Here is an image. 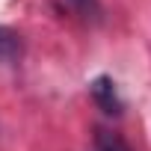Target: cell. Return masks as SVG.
<instances>
[{"label":"cell","mask_w":151,"mask_h":151,"mask_svg":"<svg viewBox=\"0 0 151 151\" xmlns=\"http://www.w3.org/2000/svg\"><path fill=\"white\" fill-rule=\"evenodd\" d=\"M89 95H92V101L98 104L101 113H107V116H122L124 101H122L119 86H116V80L110 77V74H98V77L89 83Z\"/></svg>","instance_id":"1"},{"label":"cell","mask_w":151,"mask_h":151,"mask_svg":"<svg viewBox=\"0 0 151 151\" xmlns=\"http://www.w3.org/2000/svg\"><path fill=\"white\" fill-rule=\"evenodd\" d=\"M24 50V42H21V33H15L12 27H3L0 24V59L3 62H12L18 59Z\"/></svg>","instance_id":"2"},{"label":"cell","mask_w":151,"mask_h":151,"mask_svg":"<svg viewBox=\"0 0 151 151\" xmlns=\"http://www.w3.org/2000/svg\"><path fill=\"white\" fill-rule=\"evenodd\" d=\"M92 151H130V145L116 133V130H107V127H98L95 130V142H92Z\"/></svg>","instance_id":"3"},{"label":"cell","mask_w":151,"mask_h":151,"mask_svg":"<svg viewBox=\"0 0 151 151\" xmlns=\"http://www.w3.org/2000/svg\"><path fill=\"white\" fill-rule=\"evenodd\" d=\"M65 6L80 15L83 21H101V3L98 0H65Z\"/></svg>","instance_id":"4"}]
</instances>
